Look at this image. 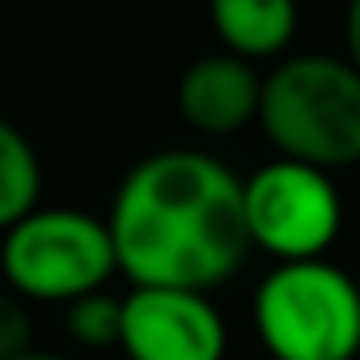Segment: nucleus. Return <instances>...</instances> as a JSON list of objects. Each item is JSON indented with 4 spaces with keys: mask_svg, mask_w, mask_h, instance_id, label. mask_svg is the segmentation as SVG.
Segmentation results:
<instances>
[{
    "mask_svg": "<svg viewBox=\"0 0 360 360\" xmlns=\"http://www.w3.org/2000/svg\"><path fill=\"white\" fill-rule=\"evenodd\" d=\"M115 271L110 225L81 208H34L0 238V276L26 301L68 305L106 288Z\"/></svg>",
    "mask_w": 360,
    "mask_h": 360,
    "instance_id": "obj_4",
    "label": "nucleus"
},
{
    "mask_svg": "<svg viewBox=\"0 0 360 360\" xmlns=\"http://www.w3.org/2000/svg\"><path fill=\"white\" fill-rule=\"evenodd\" d=\"M64 326L77 347H89V352L119 347L123 343V297H115L106 288L77 297L64 309Z\"/></svg>",
    "mask_w": 360,
    "mask_h": 360,
    "instance_id": "obj_10",
    "label": "nucleus"
},
{
    "mask_svg": "<svg viewBox=\"0 0 360 360\" xmlns=\"http://www.w3.org/2000/svg\"><path fill=\"white\" fill-rule=\"evenodd\" d=\"M34 347V318L22 292L0 288V360H18Z\"/></svg>",
    "mask_w": 360,
    "mask_h": 360,
    "instance_id": "obj_11",
    "label": "nucleus"
},
{
    "mask_svg": "<svg viewBox=\"0 0 360 360\" xmlns=\"http://www.w3.org/2000/svg\"><path fill=\"white\" fill-rule=\"evenodd\" d=\"M106 225L131 288L212 292L255 250L242 178L200 148H161L136 161L110 200Z\"/></svg>",
    "mask_w": 360,
    "mask_h": 360,
    "instance_id": "obj_1",
    "label": "nucleus"
},
{
    "mask_svg": "<svg viewBox=\"0 0 360 360\" xmlns=\"http://www.w3.org/2000/svg\"><path fill=\"white\" fill-rule=\"evenodd\" d=\"M259 127L276 157L318 169L360 165V68L347 56H284L263 77Z\"/></svg>",
    "mask_w": 360,
    "mask_h": 360,
    "instance_id": "obj_2",
    "label": "nucleus"
},
{
    "mask_svg": "<svg viewBox=\"0 0 360 360\" xmlns=\"http://www.w3.org/2000/svg\"><path fill=\"white\" fill-rule=\"evenodd\" d=\"M343 56L360 68V0L343 5Z\"/></svg>",
    "mask_w": 360,
    "mask_h": 360,
    "instance_id": "obj_12",
    "label": "nucleus"
},
{
    "mask_svg": "<svg viewBox=\"0 0 360 360\" xmlns=\"http://www.w3.org/2000/svg\"><path fill=\"white\" fill-rule=\"evenodd\" d=\"M208 22L225 51L259 64L284 60L297 39V0H208Z\"/></svg>",
    "mask_w": 360,
    "mask_h": 360,
    "instance_id": "obj_8",
    "label": "nucleus"
},
{
    "mask_svg": "<svg viewBox=\"0 0 360 360\" xmlns=\"http://www.w3.org/2000/svg\"><path fill=\"white\" fill-rule=\"evenodd\" d=\"M119 347L127 360H225L229 326L200 288H131Z\"/></svg>",
    "mask_w": 360,
    "mask_h": 360,
    "instance_id": "obj_6",
    "label": "nucleus"
},
{
    "mask_svg": "<svg viewBox=\"0 0 360 360\" xmlns=\"http://www.w3.org/2000/svg\"><path fill=\"white\" fill-rule=\"evenodd\" d=\"M18 360H68V356H60V352H43V347H30V352L18 356Z\"/></svg>",
    "mask_w": 360,
    "mask_h": 360,
    "instance_id": "obj_13",
    "label": "nucleus"
},
{
    "mask_svg": "<svg viewBox=\"0 0 360 360\" xmlns=\"http://www.w3.org/2000/svg\"><path fill=\"white\" fill-rule=\"evenodd\" d=\"M242 195L250 242L276 263L326 259L343 229V195L335 187V174L309 161H263L250 178H242Z\"/></svg>",
    "mask_w": 360,
    "mask_h": 360,
    "instance_id": "obj_5",
    "label": "nucleus"
},
{
    "mask_svg": "<svg viewBox=\"0 0 360 360\" xmlns=\"http://www.w3.org/2000/svg\"><path fill=\"white\" fill-rule=\"evenodd\" d=\"M178 115L200 136H233L250 123H259L263 106V77L250 60L233 51H208L191 60L174 89Z\"/></svg>",
    "mask_w": 360,
    "mask_h": 360,
    "instance_id": "obj_7",
    "label": "nucleus"
},
{
    "mask_svg": "<svg viewBox=\"0 0 360 360\" xmlns=\"http://www.w3.org/2000/svg\"><path fill=\"white\" fill-rule=\"evenodd\" d=\"M39 195H43L39 153L18 123L0 115V233L30 217L39 208Z\"/></svg>",
    "mask_w": 360,
    "mask_h": 360,
    "instance_id": "obj_9",
    "label": "nucleus"
},
{
    "mask_svg": "<svg viewBox=\"0 0 360 360\" xmlns=\"http://www.w3.org/2000/svg\"><path fill=\"white\" fill-rule=\"evenodd\" d=\"M250 318L271 360L360 356V284L330 259L276 263L255 288Z\"/></svg>",
    "mask_w": 360,
    "mask_h": 360,
    "instance_id": "obj_3",
    "label": "nucleus"
}]
</instances>
